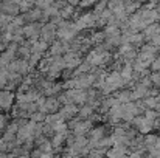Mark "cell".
<instances>
[{
  "mask_svg": "<svg viewBox=\"0 0 160 158\" xmlns=\"http://www.w3.org/2000/svg\"><path fill=\"white\" fill-rule=\"evenodd\" d=\"M2 140L3 141H6V143H14L16 141V133L14 132H9V130H3V133H2Z\"/></svg>",
  "mask_w": 160,
  "mask_h": 158,
  "instance_id": "20",
  "label": "cell"
},
{
  "mask_svg": "<svg viewBox=\"0 0 160 158\" xmlns=\"http://www.w3.org/2000/svg\"><path fill=\"white\" fill-rule=\"evenodd\" d=\"M59 101H58V98L56 96H47L45 98V104L42 105V107H39L38 110H41V112H44V113H53V112H58L59 110Z\"/></svg>",
  "mask_w": 160,
  "mask_h": 158,
  "instance_id": "5",
  "label": "cell"
},
{
  "mask_svg": "<svg viewBox=\"0 0 160 158\" xmlns=\"http://www.w3.org/2000/svg\"><path fill=\"white\" fill-rule=\"evenodd\" d=\"M157 33H160L159 22H152V23H149L145 30H142V34L145 36V42H149V39H151L152 36H156Z\"/></svg>",
  "mask_w": 160,
  "mask_h": 158,
  "instance_id": "8",
  "label": "cell"
},
{
  "mask_svg": "<svg viewBox=\"0 0 160 158\" xmlns=\"http://www.w3.org/2000/svg\"><path fill=\"white\" fill-rule=\"evenodd\" d=\"M121 104H124V103H128V101H131V89H128V87H123V89H118V90H115L113 93H112Z\"/></svg>",
  "mask_w": 160,
  "mask_h": 158,
  "instance_id": "9",
  "label": "cell"
},
{
  "mask_svg": "<svg viewBox=\"0 0 160 158\" xmlns=\"http://www.w3.org/2000/svg\"><path fill=\"white\" fill-rule=\"evenodd\" d=\"M93 126V122L90 121V119H79L78 122H76V126L72 129V133L73 135H87V132L90 130V127Z\"/></svg>",
  "mask_w": 160,
  "mask_h": 158,
  "instance_id": "4",
  "label": "cell"
},
{
  "mask_svg": "<svg viewBox=\"0 0 160 158\" xmlns=\"http://www.w3.org/2000/svg\"><path fill=\"white\" fill-rule=\"evenodd\" d=\"M143 104H145V108H154L157 101H156V96H146L143 98Z\"/></svg>",
  "mask_w": 160,
  "mask_h": 158,
  "instance_id": "22",
  "label": "cell"
},
{
  "mask_svg": "<svg viewBox=\"0 0 160 158\" xmlns=\"http://www.w3.org/2000/svg\"><path fill=\"white\" fill-rule=\"evenodd\" d=\"M78 108H79V105H76L75 103H68V104H64L59 107V113H61L62 118L67 121V119H70L72 116L78 115Z\"/></svg>",
  "mask_w": 160,
  "mask_h": 158,
  "instance_id": "6",
  "label": "cell"
},
{
  "mask_svg": "<svg viewBox=\"0 0 160 158\" xmlns=\"http://www.w3.org/2000/svg\"><path fill=\"white\" fill-rule=\"evenodd\" d=\"M0 90H2V87H0Z\"/></svg>",
  "mask_w": 160,
  "mask_h": 158,
  "instance_id": "29",
  "label": "cell"
},
{
  "mask_svg": "<svg viewBox=\"0 0 160 158\" xmlns=\"http://www.w3.org/2000/svg\"><path fill=\"white\" fill-rule=\"evenodd\" d=\"M93 112H95V108H93L92 105L82 104V105H79V108H78V116H79L81 119H86V118H89Z\"/></svg>",
  "mask_w": 160,
  "mask_h": 158,
  "instance_id": "13",
  "label": "cell"
},
{
  "mask_svg": "<svg viewBox=\"0 0 160 158\" xmlns=\"http://www.w3.org/2000/svg\"><path fill=\"white\" fill-rule=\"evenodd\" d=\"M140 6H142V3H140L138 0H126V2H124V11H126L128 16L132 14V12H135Z\"/></svg>",
  "mask_w": 160,
  "mask_h": 158,
  "instance_id": "14",
  "label": "cell"
},
{
  "mask_svg": "<svg viewBox=\"0 0 160 158\" xmlns=\"http://www.w3.org/2000/svg\"><path fill=\"white\" fill-rule=\"evenodd\" d=\"M6 82H8V70L6 68H0V87L5 89Z\"/></svg>",
  "mask_w": 160,
  "mask_h": 158,
  "instance_id": "23",
  "label": "cell"
},
{
  "mask_svg": "<svg viewBox=\"0 0 160 158\" xmlns=\"http://www.w3.org/2000/svg\"><path fill=\"white\" fill-rule=\"evenodd\" d=\"M89 39H90L92 45H95V44H101V42H104L106 34H104V31H103V30H93V31L90 33Z\"/></svg>",
  "mask_w": 160,
  "mask_h": 158,
  "instance_id": "12",
  "label": "cell"
},
{
  "mask_svg": "<svg viewBox=\"0 0 160 158\" xmlns=\"http://www.w3.org/2000/svg\"><path fill=\"white\" fill-rule=\"evenodd\" d=\"M149 78H151L152 85L159 84V82H160V71H151V73H149Z\"/></svg>",
  "mask_w": 160,
  "mask_h": 158,
  "instance_id": "25",
  "label": "cell"
},
{
  "mask_svg": "<svg viewBox=\"0 0 160 158\" xmlns=\"http://www.w3.org/2000/svg\"><path fill=\"white\" fill-rule=\"evenodd\" d=\"M137 130L140 132V133H149V132H152V121L151 119H146L145 116H143V119H142V122H140V126L137 127Z\"/></svg>",
  "mask_w": 160,
  "mask_h": 158,
  "instance_id": "15",
  "label": "cell"
},
{
  "mask_svg": "<svg viewBox=\"0 0 160 158\" xmlns=\"http://www.w3.org/2000/svg\"><path fill=\"white\" fill-rule=\"evenodd\" d=\"M56 30H58V26H56L54 23H52L50 20H48V22H45V23H42L39 39H42V41H45V42L52 44L54 39H56Z\"/></svg>",
  "mask_w": 160,
  "mask_h": 158,
  "instance_id": "3",
  "label": "cell"
},
{
  "mask_svg": "<svg viewBox=\"0 0 160 158\" xmlns=\"http://www.w3.org/2000/svg\"><path fill=\"white\" fill-rule=\"evenodd\" d=\"M41 28H42V22H30V23H25V25H23V36H25V39H28L30 44H33L36 39H39Z\"/></svg>",
  "mask_w": 160,
  "mask_h": 158,
  "instance_id": "1",
  "label": "cell"
},
{
  "mask_svg": "<svg viewBox=\"0 0 160 158\" xmlns=\"http://www.w3.org/2000/svg\"><path fill=\"white\" fill-rule=\"evenodd\" d=\"M41 16H42V9L38 8V6H33L30 11L22 12V17H23V22H25V23H30V22H39V20H41Z\"/></svg>",
  "mask_w": 160,
  "mask_h": 158,
  "instance_id": "7",
  "label": "cell"
},
{
  "mask_svg": "<svg viewBox=\"0 0 160 158\" xmlns=\"http://www.w3.org/2000/svg\"><path fill=\"white\" fill-rule=\"evenodd\" d=\"M14 101H16V95L12 90H8V89L0 90V110L9 112L11 107L14 105Z\"/></svg>",
  "mask_w": 160,
  "mask_h": 158,
  "instance_id": "2",
  "label": "cell"
},
{
  "mask_svg": "<svg viewBox=\"0 0 160 158\" xmlns=\"http://www.w3.org/2000/svg\"><path fill=\"white\" fill-rule=\"evenodd\" d=\"M137 54H138V48H131L129 51H126L123 54V57H124V62L126 64H134V60L137 59Z\"/></svg>",
  "mask_w": 160,
  "mask_h": 158,
  "instance_id": "16",
  "label": "cell"
},
{
  "mask_svg": "<svg viewBox=\"0 0 160 158\" xmlns=\"http://www.w3.org/2000/svg\"><path fill=\"white\" fill-rule=\"evenodd\" d=\"M48 47H50L48 42H45V41H42V39H36V41L31 44V51L45 54V53L48 51Z\"/></svg>",
  "mask_w": 160,
  "mask_h": 158,
  "instance_id": "10",
  "label": "cell"
},
{
  "mask_svg": "<svg viewBox=\"0 0 160 158\" xmlns=\"http://www.w3.org/2000/svg\"><path fill=\"white\" fill-rule=\"evenodd\" d=\"M45 116H47V113H44V112H41V110H36V112H33V113L30 115L28 119H31V121H34V122H44V121H45Z\"/></svg>",
  "mask_w": 160,
  "mask_h": 158,
  "instance_id": "19",
  "label": "cell"
},
{
  "mask_svg": "<svg viewBox=\"0 0 160 158\" xmlns=\"http://www.w3.org/2000/svg\"><path fill=\"white\" fill-rule=\"evenodd\" d=\"M48 54H52V56H62V54H64V45H62V41L54 39L53 42L50 44V47H48Z\"/></svg>",
  "mask_w": 160,
  "mask_h": 158,
  "instance_id": "11",
  "label": "cell"
},
{
  "mask_svg": "<svg viewBox=\"0 0 160 158\" xmlns=\"http://www.w3.org/2000/svg\"><path fill=\"white\" fill-rule=\"evenodd\" d=\"M54 0H34V6L41 8V9H45L47 6H50Z\"/></svg>",
  "mask_w": 160,
  "mask_h": 158,
  "instance_id": "24",
  "label": "cell"
},
{
  "mask_svg": "<svg viewBox=\"0 0 160 158\" xmlns=\"http://www.w3.org/2000/svg\"><path fill=\"white\" fill-rule=\"evenodd\" d=\"M156 9H157V11H159V12H160V3H159V5H157V6H156Z\"/></svg>",
  "mask_w": 160,
  "mask_h": 158,
  "instance_id": "27",
  "label": "cell"
},
{
  "mask_svg": "<svg viewBox=\"0 0 160 158\" xmlns=\"http://www.w3.org/2000/svg\"><path fill=\"white\" fill-rule=\"evenodd\" d=\"M143 116H145L146 119L154 121V119L159 116V113L156 112V108H145V110H143Z\"/></svg>",
  "mask_w": 160,
  "mask_h": 158,
  "instance_id": "21",
  "label": "cell"
},
{
  "mask_svg": "<svg viewBox=\"0 0 160 158\" xmlns=\"http://www.w3.org/2000/svg\"><path fill=\"white\" fill-rule=\"evenodd\" d=\"M107 2H109V0H97V2L93 3V6H92V11H93L97 16L101 14V11L107 8Z\"/></svg>",
  "mask_w": 160,
  "mask_h": 158,
  "instance_id": "18",
  "label": "cell"
},
{
  "mask_svg": "<svg viewBox=\"0 0 160 158\" xmlns=\"http://www.w3.org/2000/svg\"><path fill=\"white\" fill-rule=\"evenodd\" d=\"M68 2V5H72V6H78V3H79V0H67Z\"/></svg>",
  "mask_w": 160,
  "mask_h": 158,
  "instance_id": "26",
  "label": "cell"
},
{
  "mask_svg": "<svg viewBox=\"0 0 160 158\" xmlns=\"http://www.w3.org/2000/svg\"><path fill=\"white\" fill-rule=\"evenodd\" d=\"M12 2H16V3H19V2H20V0H12Z\"/></svg>",
  "mask_w": 160,
  "mask_h": 158,
  "instance_id": "28",
  "label": "cell"
},
{
  "mask_svg": "<svg viewBox=\"0 0 160 158\" xmlns=\"http://www.w3.org/2000/svg\"><path fill=\"white\" fill-rule=\"evenodd\" d=\"M44 54H41V53H36V51H31L30 54V57L27 59L28 60V64H30V67L34 70L36 67H38V64H39V60H41V57H42Z\"/></svg>",
  "mask_w": 160,
  "mask_h": 158,
  "instance_id": "17",
  "label": "cell"
}]
</instances>
